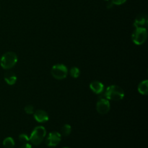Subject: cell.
Here are the masks:
<instances>
[{
	"label": "cell",
	"mask_w": 148,
	"mask_h": 148,
	"mask_svg": "<svg viewBox=\"0 0 148 148\" xmlns=\"http://www.w3.org/2000/svg\"><path fill=\"white\" fill-rule=\"evenodd\" d=\"M104 96L106 99L114 101H121L124 97V91L121 87L116 85H110L106 88Z\"/></svg>",
	"instance_id": "obj_1"
},
{
	"label": "cell",
	"mask_w": 148,
	"mask_h": 148,
	"mask_svg": "<svg viewBox=\"0 0 148 148\" xmlns=\"http://www.w3.org/2000/svg\"><path fill=\"white\" fill-rule=\"evenodd\" d=\"M17 62V56L14 52L8 51L2 55L0 59V65L4 69L12 68Z\"/></svg>",
	"instance_id": "obj_2"
},
{
	"label": "cell",
	"mask_w": 148,
	"mask_h": 148,
	"mask_svg": "<svg viewBox=\"0 0 148 148\" xmlns=\"http://www.w3.org/2000/svg\"><path fill=\"white\" fill-rule=\"evenodd\" d=\"M46 134V129L42 126H38L33 130L31 134L29 137V140L33 145H38L43 141Z\"/></svg>",
	"instance_id": "obj_3"
},
{
	"label": "cell",
	"mask_w": 148,
	"mask_h": 148,
	"mask_svg": "<svg viewBox=\"0 0 148 148\" xmlns=\"http://www.w3.org/2000/svg\"><path fill=\"white\" fill-rule=\"evenodd\" d=\"M147 38V28L135 27L132 35V40L134 44L137 46L143 45Z\"/></svg>",
	"instance_id": "obj_4"
},
{
	"label": "cell",
	"mask_w": 148,
	"mask_h": 148,
	"mask_svg": "<svg viewBox=\"0 0 148 148\" xmlns=\"http://www.w3.org/2000/svg\"><path fill=\"white\" fill-rule=\"evenodd\" d=\"M51 74L52 77L56 79H64L66 77L68 74V69L64 64H58L53 65L51 69Z\"/></svg>",
	"instance_id": "obj_5"
},
{
	"label": "cell",
	"mask_w": 148,
	"mask_h": 148,
	"mask_svg": "<svg viewBox=\"0 0 148 148\" xmlns=\"http://www.w3.org/2000/svg\"><path fill=\"white\" fill-rule=\"evenodd\" d=\"M62 140V134L57 132H53L49 133L46 139V144L49 147H53L57 146Z\"/></svg>",
	"instance_id": "obj_6"
},
{
	"label": "cell",
	"mask_w": 148,
	"mask_h": 148,
	"mask_svg": "<svg viewBox=\"0 0 148 148\" xmlns=\"http://www.w3.org/2000/svg\"><path fill=\"white\" fill-rule=\"evenodd\" d=\"M110 108V103L108 99L106 98H100L96 103V110L100 114H106L109 112Z\"/></svg>",
	"instance_id": "obj_7"
},
{
	"label": "cell",
	"mask_w": 148,
	"mask_h": 148,
	"mask_svg": "<svg viewBox=\"0 0 148 148\" xmlns=\"http://www.w3.org/2000/svg\"><path fill=\"white\" fill-rule=\"evenodd\" d=\"M148 25V17L145 14H140L137 16L134 21V26L135 27L147 28Z\"/></svg>",
	"instance_id": "obj_8"
},
{
	"label": "cell",
	"mask_w": 148,
	"mask_h": 148,
	"mask_svg": "<svg viewBox=\"0 0 148 148\" xmlns=\"http://www.w3.org/2000/svg\"><path fill=\"white\" fill-rule=\"evenodd\" d=\"M34 119L37 122L39 123H45L49 121V116L47 113L43 110L38 109L33 113Z\"/></svg>",
	"instance_id": "obj_9"
},
{
	"label": "cell",
	"mask_w": 148,
	"mask_h": 148,
	"mask_svg": "<svg viewBox=\"0 0 148 148\" xmlns=\"http://www.w3.org/2000/svg\"><path fill=\"white\" fill-rule=\"evenodd\" d=\"M90 88L95 94L103 93L104 90V85L102 82L98 80H94L90 84Z\"/></svg>",
	"instance_id": "obj_10"
},
{
	"label": "cell",
	"mask_w": 148,
	"mask_h": 148,
	"mask_svg": "<svg viewBox=\"0 0 148 148\" xmlns=\"http://www.w3.org/2000/svg\"><path fill=\"white\" fill-rule=\"evenodd\" d=\"M4 79L5 80V82H7L8 85H13L16 83V81H17V77L14 75V73L11 71H9V72H6L4 74Z\"/></svg>",
	"instance_id": "obj_11"
},
{
	"label": "cell",
	"mask_w": 148,
	"mask_h": 148,
	"mask_svg": "<svg viewBox=\"0 0 148 148\" xmlns=\"http://www.w3.org/2000/svg\"><path fill=\"white\" fill-rule=\"evenodd\" d=\"M138 91L140 94L143 95H147L148 93V81H142L138 85Z\"/></svg>",
	"instance_id": "obj_12"
},
{
	"label": "cell",
	"mask_w": 148,
	"mask_h": 148,
	"mask_svg": "<svg viewBox=\"0 0 148 148\" xmlns=\"http://www.w3.org/2000/svg\"><path fill=\"white\" fill-rule=\"evenodd\" d=\"M3 145L5 148H13L14 146V141L13 138L8 137L3 141Z\"/></svg>",
	"instance_id": "obj_13"
},
{
	"label": "cell",
	"mask_w": 148,
	"mask_h": 148,
	"mask_svg": "<svg viewBox=\"0 0 148 148\" xmlns=\"http://www.w3.org/2000/svg\"><path fill=\"white\" fill-rule=\"evenodd\" d=\"M71 132H72V127L69 124H64L63 127L61 129V134H62L63 136H68L70 134Z\"/></svg>",
	"instance_id": "obj_14"
},
{
	"label": "cell",
	"mask_w": 148,
	"mask_h": 148,
	"mask_svg": "<svg viewBox=\"0 0 148 148\" xmlns=\"http://www.w3.org/2000/svg\"><path fill=\"white\" fill-rule=\"evenodd\" d=\"M69 74L73 78H77L80 75V70L77 66H73L69 70Z\"/></svg>",
	"instance_id": "obj_15"
},
{
	"label": "cell",
	"mask_w": 148,
	"mask_h": 148,
	"mask_svg": "<svg viewBox=\"0 0 148 148\" xmlns=\"http://www.w3.org/2000/svg\"><path fill=\"white\" fill-rule=\"evenodd\" d=\"M19 140L20 143L23 144H25V143H28L30 142L29 140V137L25 134H21L19 135Z\"/></svg>",
	"instance_id": "obj_16"
},
{
	"label": "cell",
	"mask_w": 148,
	"mask_h": 148,
	"mask_svg": "<svg viewBox=\"0 0 148 148\" xmlns=\"http://www.w3.org/2000/svg\"><path fill=\"white\" fill-rule=\"evenodd\" d=\"M24 110L25 112L27 114H33V113H34V107H33V106L30 105V104L26 106L25 107Z\"/></svg>",
	"instance_id": "obj_17"
},
{
	"label": "cell",
	"mask_w": 148,
	"mask_h": 148,
	"mask_svg": "<svg viewBox=\"0 0 148 148\" xmlns=\"http://www.w3.org/2000/svg\"><path fill=\"white\" fill-rule=\"evenodd\" d=\"M127 0H111V2L115 5H121L124 4Z\"/></svg>",
	"instance_id": "obj_18"
},
{
	"label": "cell",
	"mask_w": 148,
	"mask_h": 148,
	"mask_svg": "<svg viewBox=\"0 0 148 148\" xmlns=\"http://www.w3.org/2000/svg\"><path fill=\"white\" fill-rule=\"evenodd\" d=\"M20 148H32V146L29 143H25V144H23Z\"/></svg>",
	"instance_id": "obj_19"
},
{
	"label": "cell",
	"mask_w": 148,
	"mask_h": 148,
	"mask_svg": "<svg viewBox=\"0 0 148 148\" xmlns=\"http://www.w3.org/2000/svg\"><path fill=\"white\" fill-rule=\"evenodd\" d=\"M113 6H114V4H113L111 2V1H109V2H108V5H107V8L110 9V8H111Z\"/></svg>",
	"instance_id": "obj_20"
},
{
	"label": "cell",
	"mask_w": 148,
	"mask_h": 148,
	"mask_svg": "<svg viewBox=\"0 0 148 148\" xmlns=\"http://www.w3.org/2000/svg\"><path fill=\"white\" fill-rule=\"evenodd\" d=\"M104 1H108V0H104Z\"/></svg>",
	"instance_id": "obj_21"
},
{
	"label": "cell",
	"mask_w": 148,
	"mask_h": 148,
	"mask_svg": "<svg viewBox=\"0 0 148 148\" xmlns=\"http://www.w3.org/2000/svg\"><path fill=\"white\" fill-rule=\"evenodd\" d=\"M63 148H69V147H63Z\"/></svg>",
	"instance_id": "obj_22"
}]
</instances>
